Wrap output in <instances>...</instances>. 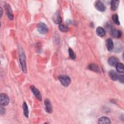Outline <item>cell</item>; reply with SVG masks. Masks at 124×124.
Masks as SVG:
<instances>
[{"label":"cell","mask_w":124,"mask_h":124,"mask_svg":"<svg viewBox=\"0 0 124 124\" xmlns=\"http://www.w3.org/2000/svg\"><path fill=\"white\" fill-rule=\"evenodd\" d=\"M5 112V109L2 106V105L0 107V114H3Z\"/></svg>","instance_id":"cell-24"},{"label":"cell","mask_w":124,"mask_h":124,"mask_svg":"<svg viewBox=\"0 0 124 124\" xmlns=\"http://www.w3.org/2000/svg\"><path fill=\"white\" fill-rule=\"evenodd\" d=\"M119 2H120L119 0H111L110 3L111 10L113 11H115L116 10H117L119 6Z\"/></svg>","instance_id":"cell-16"},{"label":"cell","mask_w":124,"mask_h":124,"mask_svg":"<svg viewBox=\"0 0 124 124\" xmlns=\"http://www.w3.org/2000/svg\"><path fill=\"white\" fill-rule=\"evenodd\" d=\"M109 76L112 80H116L118 79V74L114 70H111L109 72Z\"/></svg>","instance_id":"cell-17"},{"label":"cell","mask_w":124,"mask_h":124,"mask_svg":"<svg viewBox=\"0 0 124 124\" xmlns=\"http://www.w3.org/2000/svg\"><path fill=\"white\" fill-rule=\"evenodd\" d=\"M4 7H5L6 13L7 14V16L10 20H13L14 18V15L12 12V10L11 8V6L9 4L6 3Z\"/></svg>","instance_id":"cell-6"},{"label":"cell","mask_w":124,"mask_h":124,"mask_svg":"<svg viewBox=\"0 0 124 124\" xmlns=\"http://www.w3.org/2000/svg\"><path fill=\"white\" fill-rule=\"evenodd\" d=\"M31 90V92H32L33 94L34 95V96H35V97L40 101H42V95L40 93V92H39V91L34 86L31 85L30 87Z\"/></svg>","instance_id":"cell-5"},{"label":"cell","mask_w":124,"mask_h":124,"mask_svg":"<svg viewBox=\"0 0 124 124\" xmlns=\"http://www.w3.org/2000/svg\"><path fill=\"white\" fill-rule=\"evenodd\" d=\"M116 70L117 71V72H118L119 73H123L124 72V65L123 63H121V62H118L116 65Z\"/></svg>","instance_id":"cell-18"},{"label":"cell","mask_w":124,"mask_h":124,"mask_svg":"<svg viewBox=\"0 0 124 124\" xmlns=\"http://www.w3.org/2000/svg\"><path fill=\"white\" fill-rule=\"evenodd\" d=\"M118 79L119 80V81L120 82H121L122 83H124V75H118Z\"/></svg>","instance_id":"cell-23"},{"label":"cell","mask_w":124,"mask_h":124,"mask_svg":"<svg viewBox=\"0 0 124 124\" xmlns=\"http://www.w3.org/2000/svg\"><path fill=\"white\" fill-rule=\"evenodd\" d=\"M9 96L5 93H1L0 95V104L2 106H6L9 103Z\"/></svg>","instance_id":"cell-4"},{"label":"cell","mask_w":124,"mask_h":124,"mask_svg":"<svg viewBox=\"0 0 124 124\" xmlns=\"http://www.w3.org/2000/svg\"><path fill=\"white\" fill-rule=\"evenodd\" d=\"M96 32L98 36L100 37H103L105 35V30L101 27H98L96 30Z\"/></svg>","instance_id":"cell-15"},{"label":"cell","mask_w":124,"mask_h":124,"mask_svg":"<svg viewBox=\"0 0 124 124\" xmlns=\"http://www.w3.org/2000/svg\"><path fill=\"white\" fill-rule=\"evenodd\" d=\"M59 30L62 31V32H67L68 31V28L62 24H60L59 25Z\"/></svg>","instance_id":"cell-22"},{"label":"cell","mask_w":124,"mask_h":124,"mask_svg":"<svg viewBox=\"0 0 124 124\" xmlns=\"http://www.w3.org/2000/svg\"><path fill=\"white\" fill-rule=\"evenodd\" d=\"M68 52H69V56L71 58V59L73 60H75L76 58V55L74 51L71 48H69L68 49Z\"/></svg>","instance_id":"cell-21"},{"label":"cell","mask_w":124,"mask_h":124,"mask_svg":"<svg viewBox=\"0 0 124 124\" xmlns=\"http://www.w3.org/2000/svg\"><path fill=\"white\" fill-rule=\"evenodd\" d=\"M88 68L93 71H94L96 73H100V69L99 68V67L97 65H96L95 63H91L88 66Z\"/></svg>","instance_id":"cell-14"},{"label":"cell","mask_w":124,"mask_h":124,"mask_svg":"<svg viewBox=\"0 0 124 124\" xmlns=\"http://www.w3.org/2000/svg\"><path fill=\"white\" fill-rule=\"evenodd\" d=\"M2 15V8L0 7V17H1Z\"/></svg>","instance_id":"cell-25"},{"label":"cell","mask_w":124,"mask_h":124,"mask_svg":"<svg viewBox=\"0 0 124 124\" xmlns=\"http://www.w3.org/2000/svg\"><path fill=\"white\" fill-rule=\"evenodd\" d=\"M95 8L100 12H104L106 10V7L103 4V3L100 1H96L95 3Z\"/></svg>","instance_id":"cell-8"},{"label":"cell","mask_w":124,"mask_h":124,"mask_svg":"<svg viewBox=\"0 0 124 124\" xmlns=\"http://www.w3.org/2000/svg\"><path fill=\"white\" fill-rule=\"evenodd\" d=\"M58 78L61 84L64 87H67L71 83L70 78L66 75H61L59 76Z\"/></svg>","instance_id":"cell-1"},{"label":"cell","mask_w":124,"mask_h":124,"mask_svg":"<svg viewBox=\"0 0 124 124\" xmlns=\"http://www.w3.org/2000/svg\"><path fill=\"white\" fill-rule=\"evenodd\" d=\"M112 20L113 21V22L116 24V25H120V22L119 20V18H118V16L116 14H113L112 16Z\"/></svg>","instance_id":"cell-20"},{"label":"cell","mask_w":124,"mask_h":124,"mask_svg":"<svg viewBox=\"0 0 124 124\" xmlns=\"http://www.w3.org/2000/svg\"><path fill=\"white\" fill-rule=\"evenodd\" d=\"M52 19L54 22L57 24L60 25L62 22V19L59 12H57L55 13V14L53 16Z\"/></svg>","instance_id":"cell-10"},{"label":"cell","mask_w":124,"mask_h":124,"mask_svg":"<svg viewBox=\"0 0 124 124\" xmlns=\"http://www.w3.org/2000/svg\"><path fill=\"white\" fill-rule=\"evenodd\" d=\"M19 54V62L21 64L22 70L23 72L26 73L27 68L26 63V57L25 54L22 51H20Z\"/></svg>","instance_id":"cell-2"},{"label":"cell","mask_w":124,"mask_h":124,"mask_svg":"<svg viewBox=\"0 0 124 124\" xmlns=\"http://www.w3.org/2000/svg\"><path fill=\"white\" fill-rule=\"evenodd\" d=\"M44 105L45 107V110L46 112L48 113H51L52 111V107L51 103L48 99L46 98L44 100Z\"/></svg>","instance_id":"cell-7"},{"label":"cell","mask_w":124,"mask_h":124,"mask_svg":"<svg viewBox=\"0 0 124 124\" xmlns=\"http://www.w3.org/2000/svg\"><path fill=\"white\" fill-rule=\"evenodd\" d=\"M38 31L41 34H45L48 31V28L47 26L43 22H39L37 25Z\"/></svg>","instance_id":"cell-3"},{"label":"cell","mask_w":124,"mask_h":124,"mask_svg":"<svg viewBox=\"0 0 124 124\" xmlns=\"http://www.w3.org/2000/svg\"><path fill=\"white\" fill-rule=\"evenodd\" d=\"M106 45L107 49L108 51H111L114 47V44L112 40L110 38H108L106 41Z\"/></svg>","instance_id":"cell-11"},{"label":"cell","mask_w":124,"mask_h":124,"mask_svg":"<svg viewBox=\"0 0 124 124\" xmlns=\"http://www.w3.org/2000/svg\"><path fill=\"white\" fill-rule=\"evenodd\" d=\"M119 62V60L117 58L112 56L109 58L108 59V64L112 66H115Z\"/></svg>","instance_id":"cell-12"},{"label":"cell","mask_w":124,"mask_h":124,"mask_svg":"<svg viewBox=\"0 0 124 124\" xmlns=\"http://www.w3.org/2000/svg\"><path fill=\"white\" fill-rule=\"evenodd\" d=\"M22 108H23V110L24 115L25 116V117L26 118H28V117H29V110H28V106H27L26 102H24V103L23 104Z\"/></svg>","instance_id":"cell-19"},{"label":"cell","mask_w":124,"mask_h":124,"mask_svg":"<svg viewBox=\"0 0 124 124\" xmlns=\"http://www.w3.org/2000/svg\"><path fill=\"white\" fill-rule=\"evenodd\" d=\"M98 123L99 124H109L111 123L110 120L107 117L102 116L99 118L98 120Z\"/></svg>","instance_id":"cell-13"},{"label":"cell","mask_w":124,"mask_h":124,"mask_svg":"<svg viewBox=\"0 0 124 124\" xmlns=\"http://www.w3.org/2000/svg\"><path fill=\"white\" fill-rule=\"evenodd\" d=\"M110 32L111 36L115 38H120L121 37L122 34L121 31L112 28L110 30Z\"/></svg>","instance_id":"cell-9"}]
</instances>
